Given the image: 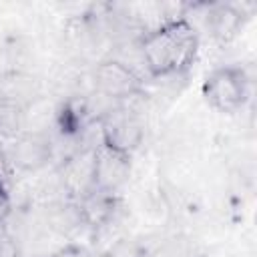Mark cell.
<instances>
[{"mask_svg":"<svg viewBox=\"0 0 257 257\" xmlns=\"http://www.w3.org/2000/svg\"><path fill=\"white\" fill-rule=\"evenodd\" d=\"M0 257H18L16 241L4 231H0Z\"/></svg>","mask_w":257,"mask_h":257,"instance_id":"12","label":"cell"},{"mask_svg":"<svg viewBox=\"0 0 257 257\" xmlns=\"http://www.w3.org/2000/svg\"><path fill=\"white\" fill-rule=\"evenodd\" d=\"M145 68L155 78L179 76L191 70L199 52V32L195 24L181 16L163 20L149 30L139 44Z\"/></svg>","mask_w":257,"mask_h":257,"instance_id":"1","label":"cell"},{"mask_svg":"<svg viewBox=\"0 0 257 257\" xmlns=\"http://www.w3.org/2000/svg\"><path fill=\"white\" fill-rule=\"evenodd\" d=\"M38 96L36 80L20 70L4 72L0 78V102H10L18 106H28Z\"/></svg>","mask_w":257,"mask_h":257,"instance_id":"9","label":"cell"},{"mask_svg":"<svg viewBox=\"0 0 257 257\" xmlns=\"http://www.w3.org/2000/svg\"><path fill=\"white\" fill-rule=\"evenodd\" d=\"M12 213V197H10V191L8 187L0 185V225L10 217Z\"/></svg>","mask_w":257,"mask_h":257,"instance_id":"11","label":"cell"},{"mask_svg":"<svg viewBox=\"0 0 257 257\" xmlns=\"http://www.w3.org/2000/svg\"><path fill=\"white\" fill-rule=\"evenodd\" d=\"M12 171H14V167H12V163H10L8 151H6V147L0 143V185L8 187L10 177H12Z\"/></svg>","mask_w":257,"mask_h":257,"instance_id":"10","label":"cell"},{"mask_svg":"<svg viewBox=\"0 0 257 257\" xmlns=\"http://www.w3.org/2000/svg\"><path fill=\"white\" fill-rule=\"evenodd\" d=\"M201 92L211 108L231 114L247 104L251 96V78L243 66L225 64L207 74Z\"/></svg>","mask_w":257,"mask_h":257,"instance_id":"2","label":"cell"},{"mask_svg":"<svg viewBox=\"0 0 257 257\" xmlns=\"http://www.w3.org/2000/svg\"><path fill=\"white\" fill-rule=\"evenodd\" d=\"M131 171H133V155L106 147L104 143H96L92 147V159H90L92 191L116 195L118 189L128 181Z\"/></svg>","mask_w":257,"mask_h":257,"instance_id":"4","label":"cell"},{"mask_svg":"<svg viewBox=\"0 0 257 257\" xmlns=\"http://www.w3.org/2000/svg\"><path fill=\"white\" fill-rule=\"evenodd\" d=\"M116 203H118L116 195H108V193H100V191L86 193L84 197L78 199V205H76L80 223L94 227V229L108 225L114 217Z\"/></svg>","mask_w":257,"mask_h":257,"instance_id":"8","label":"cell"},{"mask_svg":"<svg viewBox=\"0 0 257 257\" xmlns=\"http://www.w3.org/2000/svg\"><path fill=\"white\" fill-rule=\"evenodd\" d=\"M92 84L98 94L114 102H124L143 94V78L131 64L118 58L100 60L92 70Z\"/></svg>","mask_w":257,"mask_h":257,"instance_id":"3","label":"cell"},{"mask_svg":"<svg viewBox=\"0 0 257 257\" xmlns=\"http://www.w3.org/2000/svg\"><path fill=\"white\" fill-rule=\"evenodd\" d=\"M98 128H100L98 143H104L106 147H112L126 155H133L145 139L143 120L139 118L137 112L128 110L126 106L108 108L100 116Z\"/></svg>","mask_w":257,"mask_h":257,"instance_id":"5","label":"cell"},{"mask_svg":"<svg viewBox=\"0 0 257 257\" xmlns=\"http://www.w3.org/2000/svg\"><path fill=\"white\" fill-rule=\"evenodd\" d=\"M203 8L211 36L219 42H231L245 26L249 18L247 8H253V4L215 2V4H205Z\"/></svg>","mask_w":257,"mask_h":257,"instance_id":"7","label":"cell"},{"mask_svg":"<svg viewBox=\"0 0 257 257\" xmlns=\"http://www.w3.org/2000/svg\"><path fill=\"white\" fill-rule=\"evenodd\" d=\"M108 257H139V251H137V247H135L133 243L120 241V243H116V245L110 249Z\"/></svg>","mask_w":257,"mask_h":257,"instance_id":"13","label":"cell"},{"mask_svg":"<svg viewBox=\"0 0 257 257\" xmlns=\"http://www.w3.org/2000/svg\"><path fill=\"white\" fill-rule=\"evenodd\" d=\"M6 151L12 167L26 173H34L46 167L54 153L52 141L48 139V135L34 133V131H24L18 137H14L10 147H6Z\"/></svg>","mask_w":257,"mask_h":257,"instance_id":"6","label":"cell"}]
</instances>
